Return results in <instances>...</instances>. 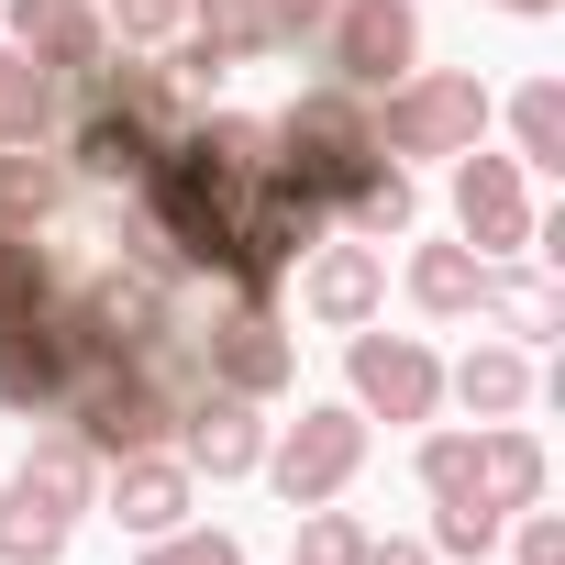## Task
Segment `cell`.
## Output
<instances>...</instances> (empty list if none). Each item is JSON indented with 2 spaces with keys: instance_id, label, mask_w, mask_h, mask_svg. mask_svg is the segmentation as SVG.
I'll return each mask as SVG.
<instances>
[{
  "instance_id": "18",
  "label": "cell",
  "mask_w": 565,
  "mask_h": 565,
  "mask_svg": "<svg viewBox=\"0 0 565 565\" xmlns=\"http://www.w3.org/2000/svg\"><path fill=\"white\" fill-rule=\"evenodd\" d=\"M510 145H521V167H565V78L510 89Z\"/></svg>"
},
{
  "instance_id": "1",
  "label": "cell",
  "mask_w": 565,
  "mask_h": 565,
  "mask_svg": "<svg viewBox=\"0 0 565 565\" xmlns=\"http://www.w3.org/2000/svg\"><path fill=\"white\" fill-rule=\"evenodd\" d=\"M488 78L477 67H411L399 89H377L366 100V122H377V156H466V145H488Z\"/></svg>"
},
{
  "instance_id": "21",
  "label": "cell",
  "mask_w": 565,
  "mask_h": 565,
  "mask_svg": "<svg viewBox=\"0 0 565 565\" xmlns=\"http://www.w3.org/2000/svg\"><path fill=\"white\" fill-rule=\"evenodd\" d=\"M289 565H366V521H355V510H333V499H311V510H300Z\"/></svg>"
},
{
  "instance_id": "15",
  "label": "cell",
  "mask_w": 565,
  "mask_h": 565,
  "mask_svg": "<svg viewBox=\"0 0 565 565\" xmlns=\"http://www.w3.org/2000/svg\"><path fill=\"white\" fill-rule=\"evenodd\" d=\"M411 300H422L433 322H466V311L488 300V255H477V244H422V255H411Z\"/></svg>"
},
{
  "instance_id": "3",
  "label": "cell",
  "mask_w": 565,
  "mask_h": 565,
  "mask_svg": "<svg viewBox=\"0 0 565 565\" xmlns=\"http://www.w3.org/2000/svg\"><path fill=\"white\" fill-rule=\"evenodd\" d=\"M311 45H322V78L333 89L377 100V89H399L422 67V0H333Z\"/></svg>"
},
{
  "instance_id": "19",
  "label": "cell",
  "mask_w": 565,
  "mask_h": 565,
  "mask_svg": "<svg viewBox=\"0 0 565 565\" xmlns=\"http://www.w3.org/2000/svg\"><path fill=\"white\" fill-rule=\"evenodd\" d=\"M156 67H167V89H178L189 111H211V89H222L244 56H233L222 34H200V23H189V34H167V56H156Z\"/></svg>"
},
{
  "instance_id": "24",
  "label": "cell",
  "mask_w": 565,
  "mask_h": 565,
  "mask_svg": "<svg viewBox=\"0 0 565 565\" xmlns=\"http://www.w3.org/2000/svg\"><path fill=\"white\" fill-rule=\"evenodd\" d=\"M499 532H510V521H499V510H477V499H433V543H444V554H455V565H466V554H488V543H499Z\"/></svg>"
},
{
  "instance_id": "8",
  "label": "cell",
  "mask_w": 565,
  "mask_h": 565,
  "mask_svg": "<svg viewBox=\"0 0 565 565\" xmlns=\"http://www.w3.org/2000/svg\"><path fill=\"white\" fill-rule=\"evenodd\" d=\"M289 277H300V311H311L322 333H366L377 300H388V255H377V244H333V233H322Z\"/></svg>"
},
{
  "instance_id": "25",
  "label": "cell",
  "mask_w": 565,
  "mask_h": 565,
  "mask_svg": "<svg viewBox=\"0 0 565 565\" xmlns=\"http://www.w3.org/2000/svg\"><path fill=\"white\" fill-rule=\"evenodd\" d=\"M510 565H565V521L532 499V510H510Z\"/></svg>"
},
{
  "instance_id": "26",
  "label": "cell",
  "mask_w": 565,
  "mask_h": 565,
  "mask_svg": "<svg viewBox=\"0 0 565 565\" xmlns=\"http://www.w3.org/2000/svg\"><path fill=\"white\" fill-rule=\"evenodd\" d=\"M366 565H433L422 532H366Z\"/></svg>"
},
{
  "instance_id": "27",
  "label": "cell",
  "mask_w": 565,
  "mask_h": 565,
  "mask_svg": "<svg viewBox=\"0 0 565 565\" xmlns=\"http://www.w3.org/2000/svg\"><path fill=\"white\" fill-rule=\"evenodd\" d=\"M488 12H521V23H543V12H565V0H488Z\"/></svg>"
},
{
  "instance_id": "7",
  "label": "cell",
  "mask_w": 565,
  "mask_h": 565,
  "mask_svg": "<svg viewBox=\"0 0 565 565\" xmlns=\"http://www.w3.org/2000/svg\"><path fill=\"white\" fill-rule=\"evenodd\" d=\"M100 510H111L134 543H156V532H178V521L200 510V477H189L178 444H145V455H111V466H100Z\"/></svg>"
},
{
  "instance_id": "6",
  "label": "cell",
  "mask_w": 565,
  "mask_h": 565,
  "mask_svg": "<svg viewBox=\"0 0 565 565\" xmlns=\"http://www.w3.org/2000/svg\"><path fill=\"white\" fill-rule=\"evenodd\" d=\"M455 233H466L488 266L532 255V189H521V156H488V145L455 156Z\"/></svg>"
},
{
  "instance_id": "17",
  "label": "cell",
  "mask_w": 565,
  "mask_h": 565,
  "mask_svg": "<svg viewBox=\"0 0 565 565\" xmlns=\"http://www.w3.org/2000/svg\"><path fill=\"white\" fill-rule=\"evenodd\" d=\"M34 134H56V67L0 34V145H34Z\"/></svg>"
},
{
  "instance_id": "9",
  "label": "cell",
  "mask_w": 565,
  "mask_h": 565,
  "mask_svg": "<svg viewBox=\"0 0 565 565\" xmlns=\"http://www.w3.org/2000/svg\"><path fill=\"white\" fill-rule=\"evenodd\" d=\"M0 34H12L23 56H45L56 78L111 56V23H100V0H0Z\"/></svg>"
},
{
  "instance_id": "14",
  "label": "cell",
  "mask_w": 565,
  "mask_h": 565,
  "mask_svg": "<svg viewBox=\"0 0 565 565\" xmlns=\"http://www.w3.org/2000/svg\"><path fill=\"white\" fill-rule=\"evenodd\" d=\"M444 399H466L477 422H510V411L532 399V355H521V344H477L466 366H444Z\"/></svg>"
},
{
  "instance_id": "22",
  "label": "cell",
  "mask_w": 565,
  "mask_h": 565,
  "mask_svg": "<svg viewBox=\"0 0 565 565\" xmlns=\"http://www.w3.org/2000/svg\"><path fill=\"white\" fill-rule=\"evenodd\" d=\"M134 565H244V543H233V532H211V521H178V532H156Z\"/></svg>"
},
{
  "instance_id": "16",
  "label": "cell",
  "mask_w": 565,
  "mask_h": 565,
  "mask_svg": "<svg viewBox=\"0 0 565 565\" xmlns=\"http://www.w3.org/2000/svg\"><path fill=\"white\" fill-rule=\"evenodd\" d=\"M333 222H344L355 244H388V233H411V222H422V189H411V167H399V156H377V167L355 178V200H344Z\"/></svg>"
},
{
  "instance_id": "10",
  "label": "cell",
  "mask_w": 565,
  "mask_h": 565,
  "mask_svg": "<svg viewBox=\"0 0 565 565\" xmlns=\"http://www.w3.org/2000/svg\"><path fill=\"white\" fill-rule=\"evenodd\" d=\"M189 12H200V34H222L233 56H300V45L322 34L333 0H189Z\"/></svg>"
},
{
  "instance_id": "12",
  "label": "cell",
  "mask_w": 565,
  "mask_h": 565,
  "mask_svg": "<svg viewBox=\"0 0 565 565\" xmlns=\"http://www.w3.org/2000/svg\"><path fill=\"white\" fill-rule=\"evenodd\" d=\"M178 455H189V477H255L266 466V422H255V399H211V411H189L178 422Z\"/></svg>"
},
{
  "instance_id": "28",
  "label": "cell",
  "mask_w": 565,
  "mask_h": 565,
  "mask_svg": "<svg viewBox=\"0 0 565 565\" xmlns=\"http://www.w3.org/2000/svg\"><path fill=\"white\" fill-rule=\"evenodd\" d=\"M466 565H488V554H466Z\"/></svg>"
},
{
  "instance_id": "20",
  "label": "cell",
  "mask_w": 565,
  "mask_h": 565,
  "mask_svg": "<svg viewBox=\"0 0 565 565\" xmlns=\"http://www.w3.org/2000/svg\"><path fill=\"white\" fill-rule=\"evenodd\" d=\"M67 532H78L67 510H34L23 488H0V565H56V554H67Z\"/></svg>"
},
{
  "instance_id": "11",
  "label": "cell",
  "mask_w": 565,
  "mask_h": 565,
  "mask_svg": "<svg viewBox=\"0 0 565 565\" xmlns=\"http://www.w3.org/2000/svg\"><path fill=\"white\" fill-rule=\"evenodd\" d=\"M0 488H23L34 510H67V521H78V510H100V455H89L67 422H45V433L23 444V466L0 477Z\"/></svg>"
},
{
  "instance_id": "13",
  "label": "cell",
  "mask_w": 565,
  "mask_h": 565,
  "mask_svg": "<svg viewBox=\"0 0 565 565\" xmlns=\"http://www.w3.org/2000/svg\"><path fill=\"white\" fill-rule=\"evenodd\" d=\"M477 311H488V322H499V333H510L521 355L565 333V289H554L543 266H521V255H510V266H488V300H477Z\"/></svg>"
},
{
  "instance_id": "23",
  "label": "cell",
  "mask_w": 565,
  "mask_h": 565,
  "mask_svg": "<svg viewBox=\"0 0 565 565\" xmlns=\"http://www.w3.org/2000/svg\"><path fill=\"white\" fill-rule=\"evenodd\" d=\"M100 23H111V45H134V56H156V45H167V34L189 23V0H111Z\"/></svg>"
},
{
  "instance_id": "4",
  "label": "cell",
  "mask_w": 565,
  "mask_h": 565,
  "mask_svg": "<svg viewBox=\"0 0 565 565\" xmlns=\"http://www.w3.org/2000/svg\"><path fill=\"white\" fill-rule=\"evenodd\" d=\"M355 466H366V411L355 399H311L289 433H266V466L255 477L289 499V510H311V499H344Z\"/></svg>"
},
{
  "instance_id": "2",
  "label": "cell",
  "mask_w": 565,
  "mask_h": 565,
  "mask_svg": "<svg viewBox=\"0 0 565 565\" xmlns=\"http://www.w3.org/2000/svg\"><path fill=\"white\" fill-rule=\"evenodd\" d=\"M422 488L433 499H477V510H532L543 499V444L521 422H477V433H422Z\"/></svg>"
},
{
  "instance_id": "5",
  "label": "cell",
  "mask_w": 565,
  "mask_h": 565,
  "mask_svg": "<svg viewBox=\"0 0 565 565\" xmlns=\"http://www.w3.org/2000/svg\"><path fill=\"white\" fill-rule=\"evenodd\" d=\"M344 388H355V411H377V422H433L444 411V355L422 344V333H344Z\"/></svg>"
}]
</instances>
